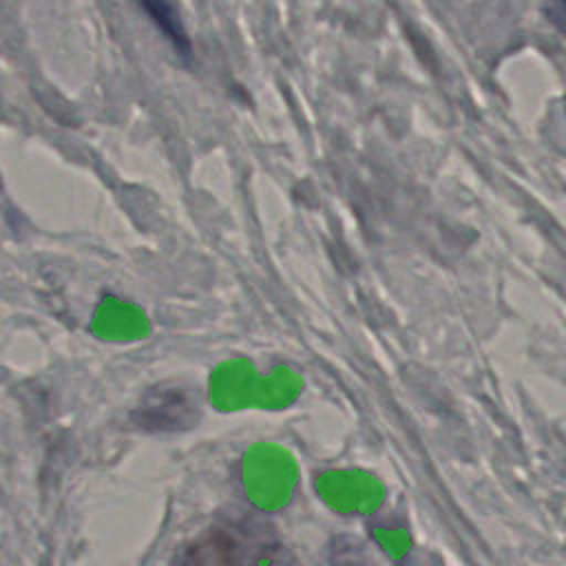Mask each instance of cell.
Instances as JSON below:
<instances>
[{
    "mask_svg": "<svg viewBox=\"0 0 566 566\" xmlns=\"http://www.w3.org/2000/svg\"><path fill=\"white\" fill-rule=\"evenodd\" d=\"M329 566H369V555L358 539L338 537L327 555Z\"/></svg>",
    "mask_w": 566,
    "mask_h": 566,
    "instance_id": "obj_6",
    "label": "cell"
},
{
    "mask_svg": "<svg viewBox=\"0 0 566 566\" xmlns=\"http://www.w3.org/2000/svg\"><path fill=\"white\" fill-rule=\"evenodd\" d=\"M252 566H301V562L290 548L281 544H268L259 551Z\"/></svg>",
    "mask_w": 566,
    "mask_h": 566,
    "instance_id": "obj_8",
    "label": "cell"
},
{
    "mask_svg": "<svg viewBox=\"0 0 566 566\" xmlns=\"http://www.w3.org/2000/svg\"><path fill=\"white\" fill-rule=\"evenodd\" d=\"M243 489L261 511L285 506L296 486V462L279 444L259 442L243 455Z\"/></svg>",
    "mask_w": 566,
    "mask_h": 566,
    "instance_id": "obj_1",
    "label": "cell"
},
{
    "mask_svg": "<svg viewBox=\"0 0 566 566\" xmlns=\"http://www.w3.org/2000/svg\"><path fill=\"white\" fill-rule=\"evenodd\" d=\"M374 535L382 551L391 557H402L409 551V535L400 526H378Z\"/></svg>",
    "mask_w": 566,
    "mask_h": 566,
    "instance_id": "obj_7",
    "label": "cell"
},
{
    "mask_svg": "<svg viewBox=\"0 0 566 566\" xmlns=\"http://www.w3.org/2000/svg\"><path fill=\"white\" fill-rule=\"evenodd\" d=\"M201 413L197 394L181 382H164L146 391L135 409V422L150 431H181L197 424Z\"/></svg>",
    "mask_w": 566,
    "mask_h": 566,
    "instance_id": "obj_2",
    "label": "cell"
},
{
    "mask_svg": "<svg viewBox=\"0 0 566 566\" xmlns=\"http://www.w3.org/2000/svg\"><path fill=\"white\" fill-rule=\"evenodd\" d=\"M237 544L226 531H210L195 539L179 557L177 566H230Z\"/></svg>",
    "mask_w": 566,
    "mask_h": 566,
    "instance_id": "obj_4",
    "label": "cell"
},
{
    "mask_svg": "<svg viewBox=\"0 0 566 566\" xmlns=\"http://www.w3.org/2000/svg\"><path fill=\"white\" fill-rule=\"evenodd\" d=\"M316 493L323 502L343 515H365L382 502V484L365 471H327L316 480Z\"/></svg>",
    "mask_w": 566,
    "mask_h": 566,
    "instance_id": "obj_3",
    "label": "cell"
},
{
    "mask_svg": "<svg viewBox=\"0 0 566 566\" xmlns=\"http://www.w3.org/2000/svg\"><path fill=\"white\" fill-rule=\"evenodd\" d=\"M544 15L566 38V0H544Z\"/></svg>",
    "mask_w": 566,
    "mask_h": 566,
    "instance_id": "obj_9",
    "label": "cell"
},
{
    "mask_svg": "<svg viewBox=\"0 0 566 566\" xmlns=\"http://www.w3.org/2000/svg\"><path fill=\"white\" fill-rule=\"evenodd\" d=\"M139 7L144 9V13L157 24V29L172 42V46L181 53V55H190V38L184 29V22L177 13V9L168 2V0H137Z\"/></svg>",
    "mask_w": 566,
    "mask_h": 566,
    "instance_id": "obj_5",
    "label": "cell"
}]
</instances>
